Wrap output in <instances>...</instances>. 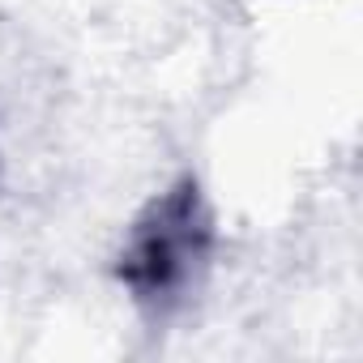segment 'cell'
<instances>
[{"instance_id":"obj_1","label":"cell","mask_w":363,"mask_h":363,"mask_svg":"<svg viewBox=\"0 0 363 363\" xmlns=\"http://www.w3.org/2000/svg\"><path fill=\"white\" fill-rule=\"evenodd\" d=\"M214 206L201 179L184 171L133 214L116 248L111 274L137 312H145L150 320H167L201 291L214 265Z\"/></svg>"}]
</instances>
